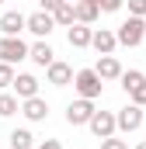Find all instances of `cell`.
I'll return each mask as SVG.
<instances>
[{
    "mask_svg": "<svg viewBox=\"0 0 146 149\" xmlns=\"http://www.w3.org/2000/svg\"><path fill=\"white\" fill-rule=\"evenodd\" d=\"M66 42H70L73 49H87V45L94 42V28H91V24H80V21H77L73 28H66Z\"/></svg>",
    "mask_w": 146,
    "mask_h": 149,
    "instance_id": "11",
    "label": "cell"
},
{
    "mask_svg": "<svg viewBox=\"0 0 146 149\" xmlns=\"http://www.w3.org/2000/svg\"><path fill=\"white\" fill-rule=\"evenodd\" d=\"M98 139H111L115 132H118V118L111 111H94V118H91V125H87Z\"/></svg>",
    "mask_w": 146,
    "mask_h": 149,
    "instance_id": "6",
    "label": "cell"
},
{
    "mask_svg": "<svg viewBox=\"0 0 146 149\" xmlns=\"http://www.w3.org/2000/svg\"><path fill=\"white\" fill-rule=\"evenodd\" d=\"M129 14L132 17H146V0H129Z\"/></svg>",
    "mask_w": 146,
    "mask_h": 149,
    "instance_id": "23",
    "label": "cell"
},
{
    "mask_svg": "<svg viewBox=\"0 0 146 149\" xmlns=\"http://www.w3.org/2000/svg\"><path fill=\"white\" fill-rule=\"evenodd\" d=\"M73 87H77V94H80V97H87V101H98V97H101V87H105V80L98 76V70H80V73L73 76Z\"/></svg>",
    "mask_w": 146,
    "mask_h": 149,
    "instance_id": "3",
    "label": "cell"
},
{
    "mask_svg": "<svg viewBox=\"0 0 146 149\" xmlns=\"http://www.w3.org/2000/svg\"><path fill=\"white\" fill-rule=\"evenodd\" d=\"M32 142H35V135L28 128H14L11 132V149H32Z\"/></svg>",
    "mask_w": 146,
    "mask_h": 149,
    "instance_id": "20",
    "label": "cell"
},
{
    "mask_svg": "<svg viewBox=\"0 0 146 149\" xmlns=\"http://www.w3.org/2000/svg\"><path fill=\"white\" fill-rule=\"evenodd\" d=\"M115 118H118V132H136L139 125H146V111L139 108V104H125V108H118L115 111Z\"/></svg>",
    "mask_w": 146,
    "mask_h": 149,
    "instance_id": "4",
    "label": "cell"
},
{
    "mask_svg": "<svg viewBox=\"0 0 146 149\" xmlns=\"http://www.w3.org/2000/svg\"><path fill=\"white\" fill-rule=\"evenodd\" d=\"M14 80H18V73H14V66H11V63H0V90L14 87Z\"/></svg>",
    "mask_w": 146,
    "mask_h": 149,
    "instance_id": "21",
    "label": "cell"
},
{
    "mask_svg": "<svg viewBox=\"0 0 146 149\" xmlns=\"http://www.w3.org/2000/svg\"><path fill=\"white\" fill-rule=\"evenodd\" d=\"M14 94H18L21 101L38 97V80H35L32 73H18V80H14Z\"/></svg>",
    "mask_w": 146,
    "mask_h": 149,
    "instance_id": "15",
    "label": "cell"
},
{
    "mask_svg": "<svg viewBox=\"0 0 146 149\" xmlns=\"http://www.w3.org/2000/svg\"><path fill=\"white\" fill-rule=\"evenodd\" d=\"M21 114H25L28 121H45V118H49V104H45L42 97H28V101H21Z\"/></svg>",
    "mask_w": 146,
    "mask_h": 149,
    "instance_id": "12",
    "label": "cell"
},
{
    "mask_svg": "<svg viewBox=\"0 0 146 149\" xmlns=\"http://www.w3.org/2000/svg\"><path fill=\"white\" fill-rule=\"evenodd\" d=\"M94 101H87V97H77V101H70L66 104V121H70L73 128L77 125H91V118H94Z\"/></svg>",
    "mask_w": 146,
    "mask_h": 149,
    "instance_id": "5",
    "label": "cell"
},
{
    "mask_svg": "<svg viewBox=\"0 0 146 149\" xmlns=\"http://www.w3.org/2000/svg\"><path fill=\"white\" fill-rule=\"evenodd\" d=\"M73 7H77V21H80V24H94L98 14H101V7L91 3V0H73Z\"/></svg>",
    "mask_w": 146,
    "mask_h": 149,
    "instance_id": "16",
    "label": "cell"
},
{
    "mask_svg": "<svg viewBox=\"0 0 146 149\" xmlns=\"http://www.w3.org/2000/svg\"><path fill=\"white\" fill-rule=\"evenodd\" d=\"M139 83H146V73H143V70H125V73H122V90H125V94H132Z\"/></svg>",
    "mask_w": 146,
    "mask_h": 149,
    "instance_id": "19",
    "label": "cell"
},
{
    "mask_svg": "<svg viewBox=\"0 0 146 149\" xmlns=\"http://www.w3.org/2000/svg\"><path fill=\"white\" fill-rule=\"evenodd\" d=\"M0 31L4 35H21V31H28V17L21 10H7V14H0Z\"/></svg>",
    "mask_w": 146,
    "mask_h": 149,
    "instance_id": "8",
    "label": "cell"
},
{
    "mask_svg": "<svg viewBox=\"0 0 146 149\" xmlns=\"http://www.w3.org/2000/svg\"><path fill=\"white\" fill-rule=\"evenodd\" d=\"M94 70H98V76H101V80H122V73H125V70H122V63H118L115 56H101Z\"/></svg>",
    "mask_w": 146,
    "mask_h": 149,
    "instance_id": "13",
    "label": "cell"
},
{
    "mask_svg": "<svg viewBox=\"0 0 146 149\" xmlns=\"http://www.w3.org/2000/svg\"><path fill=\"white\" fill-rule=\"evenodd\" d=\"M115 35H118V45H129V49L139 45V42H146V17H132V14H129V17L118 24Z\"/></svg>",
    "mask_w": 146,
    "mask_h": 149,
    "instance_id": "1",
    "label": "cell"
},
{
    "mask_svg": "<svg viewBox=\"0 0 146 149\" xmlns=\"http://www.w3.org/2000/svg\"><path fill=\"white\" fill-rule=\"evenodd\" d=\"M38 149H63V142H59V139H42Z\"/></svg>",
    "mask_w": 146,
    "mask_h": 149,
    "instance_id": "27",
    "label": "cell"
},
{
    "mask_svg": "<svg viewBox=\"0 0 146 149\" xmlns=\"http://www.w3.org/2000/svg\"><path fill=\"white\" fill-rule=\"evenodd\" d=\"M28 59H32L35 66H45V70H49V66L56 63V52H52V45L42 38V42H35V45H32V56H28Z\"/></svg>",
    "mask_w": 146,
    "mask_h": 149,
    "instance_id": "14",
    "label": "cell"
},
{
    "mask_svg": "<svg viewBox=\"0 0 146 149\" xmlns=\"http://www.w3.org/2000/svg\"><path fill=\"white\" fill-rule=\"evenodd\" d=\"M129 97H132V104H139V108H146V83H139V87H136V90H132Z\"/></svg>",
    "mask_w": 146,
    "mask_h": 149,
    "instance_id": "24",
    "label": "cell"
},
{
    "mask_svg": "<svg viewBox=\"0 0 146 149\" xmlns=\"http://www.w3.org/2000/svg\"><path fill=\"white\" fill-rule=\"evenodd\" d=\"M52 28H56V14H49V10H35V14H28V31L38 38H49L52 35Z\"/></svg>",
    "mask_w": 146,
    "mask_h": 149,
    "instance_id": "7",
    "label": "cell"
},
{
    "mask_svg": "<svg viewBox=\"0 0 146 149\" xmlns=\"http://www.w3.org/2000/svg\"><path fill=\"white\" fill-rule=\"evenodd\" d=\"M0 3H4V0H0Z\"/></svg>",
    "mask_w": 146,
    "mask_h": 149,
    "instance_id": "29",
    "label": "cell"
},
{
    "mask_svg": "<svg viewBox=\"0 0 146 149\" xmlns=\"http://www.w3.org/2000/svg\"><path fill=\"white\" fill-rule=\"evenodd\" d=\"M122 3H125V0H98V7H101L105 14H115V10H122Z\"/></svg>",
    "mask_w": 146,
    "mask_h": 149,
    "instance_id": "22",
    "label": "cell"
},
{
    "mask_svg": "<svg viewBox=\"0 0 146 149\" xmlns=\"http://www.w3.org/2000/svg\"><path fill=\"white\" fill-rule=\"evenodd\" d=\"M38 3H42V10H49V14H56V10H59V7H63L66 0H38Z\"/></svg>",
    "mask_w": 146,
    "mask_h": 149,
    "instance_id": "26",
    "label": "cell"
},
{
    "mask_svg": "<svg viewBox=\"0 0 146 149\" xmlns=\"http://www.w3.org/2000/svg\"><path fill=\"white\" fill-rule=\"evenodd\" d=\"M136 149H146V142H139V146H136Z\"/></svg>",
    "mask_w": 146,
    "mask_h": 149,
    "instance_id": "28",
    "label": "cell"
},
{
    "mask_svg": "<svg viewBox=\"0 0 146 149\" xmlns=\"http://www.w3.org/2000/svg\"><path fill=\"white\" fill-rule=\"evenodd\" d=\"M56 24H59V28H73V24H77V7H73V0H66V3L56 10Z\"/></svg>",
    "mask_w": 146,
    "mask_h": 149,
    "instance_id": "18",
    "label": "cell"
},
{
    "mask_svg": "<svg viewBox=\"0 0 146 149\" xmlns=\"http://www.w3.org/2000/svg\"><path fill=\"white\" fill-rule=\"evenodd\" d=\"M101 149H129V142H125V139H115V135H111V139H101Z\"/></svg>",
    "mask_w": 146,
    "mask_h": 149,
    "instance_id": "25",
    "label": "cell"
},
{
    "mask_svg": "<svg viewBox=\"0 0 146 149\" xmlns=\"http://www.w3.org/2000/svg\"><path fill=\"white\" fill-rule=\"evenodd\" d=\"M21 111V97L18 94H0V118H11V114H18Z\"/></svg>",
    "mask_w": 146,
    "mask_h": 149,
    "instance_id": "17",
    "label": "cell"
},
{
    "mask_svg": "<svg viewBox=\"0 0 146 149\" xmlns=\"http://www.w3.org/2000/svg\"><path fill=\"white\" fill-rule=\"evenodd\" d=\"M73 76H77V73H73V66L59 63V59H56V63L45 70V80H49L52 87H70V83H73Z\"/></svg>",
    "mask_w": 146,
    "mask_h": 149,
    "instance_id": "10",
    "label": "cell"
},
{
    "mask_svg": "<svg viewBox=\"0 0 146 149\" xmlns=\"http://www.w3.org/2000/svg\"><path fill=\"white\" fill-rule=\"evenodd\" d=\"M115 45H118V35H115V31H108V28H94V42H91V49H94L98 56H111Z\"/></svg>",
    "mask_w": 146,
    "mask_h": 149,
    "instance_id": "9",
    "label": "cell"
},
{
    "mask_svg": "<svg viewBox=\"0 0 146 149\" xmlns=\"http://www.w3.org/2000/svg\"><path fill=\"white\" fill-rule=\"evenodd\" d=\"M32 56V45H25L21 35H4L0 38V63H21V59H28Z\"/></svg>",
    "mask_w": 146,
    "mask_h": 149,
    "instance_id": "2",
    "label": "cell"
}]
</instances>
